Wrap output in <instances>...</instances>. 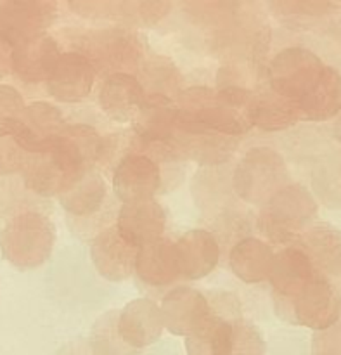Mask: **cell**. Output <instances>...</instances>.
<instances>
[{
  "mask_svg": "<svg viewBox=\"0 0 341 355\" xmlns=\"http://www.w3.org/2000/svg\"><path fill=\"white\" fill-rule=\"evenodd\" d=\"M159 309L165 329L186 338L210 314V300L196 288L175 286L166 291Z\"/></svg>",
  "mask_w": 341,
  "mask_h": 355,
  "instance_id": "obj_17",
  "label": "cell"
},
{
  "mask_svg": "<svg viewBox=\"0 0 341 355\" xmlns=\"http://www.w3.org/2000/svg\"><path fill=\"white\" fill-rule=\"evenodd\" d=\"M76 52L85 55L96 71L132 73L144 58L141 37L128 28L111 26L90 30L76 38ZM106 75V76H107Z\"/></svg>",
  "mask_w": 341,
  "mask_h": 355,
  "instance_id": "obj_4",
  "label": "cell"
},
{
  "mask_svg": "<svg viewBox=\"0 0 341 355\" xmlns=\"http://www.w3.org/2000/svg\"><path fill=\"white\" fill-rule=\"evenodd\" d=\"M55 225L38 210H23L7 220L0 234V250L3 259L17 269H37L52 255Z\"/></svg>",
  "mask_w": 341,
  "mask_h": 355,
  "instance_id": "obj_2",
  "label": "cell"
},
{
  "mask_svg": "<svg viewBox=\"0 0 341 355\" xmlns=\"http://www.w3.org/2000/svg\"><path fill=\"white\" fill-rule=\"evenodd\" d=\"M333 135H335L336 141L341 144V111L338 116L335 118V123H333Z\"/></svg>",
  "mask_w": 341,
  "mask_h": 355,
  "instance_id": "obj_38",
  "label": "cell"
},
{
  "mask_svg": "<svg viewBox=\"0 0 341 355\" xmlns=\"http://www.w3.org/2000/svg\"><path fill=\"white\" fill-rule=\"evenodd\" d=\"M137 250L121 238L113 224L94 236L90 243V260L104 279L121 283L135 274Z\"/></svg>",
  "mask_w": 341,
  "mask_h": 355,
  "instance_id": "obj_14",
  "label": "cell"
},
{
  "mask_svg": "<svg viewBox=\"0 0 341 355\" xmlns=\"http://www.w3.org/2000/svg\"><path fill=\"white\" fill-rule=\"evenodd\" d=\"M341 318V295L336 284L317 274L291 305L293 324L305 326L312 331H322Z\"/></svg>",
  "mask_w": 341,
  "mask_h": 355,
  "instance_id": "obj_10",
  "label": "cell"
},
{
  "mask_svg": "<svg viewBox=\"0 0 341 355\" xmlns=\"http://www.w3.org/2000/svg\"><path fill=\"white\" fill-rule=\"evenodd\" d=\"M135 276L151 288H165L182 279L173 241L161 238L141 246L135 259Z\"/></svg>",
  "mask_w": 341,
  "mask_h": 355,
  "instance_id": "obj_23",
  "label": "cell"
},
{
  "mask_svg": "<svg viewBox=\"0 0 341 355\" xmlns=\"http://www.w3.org/2000/svg\"><path fill=\"white\" fill-rule=\"evenodd\" d=\"M274 16L290 30H314L328 23L340 9L336 2H314V0H279L267 3Z\"/></svg>",
  "mask_w": 341,
  "mask_h": 355,
  "instance_id": "obj_26",
  "label": "cell"
},
{
  "mask_svg": "<svg viewBox=\"0 0 341 355\" xmlns=\"http://www.w3.org/2000/svg\"><path fill=\"white\" fill-rule=\"evenodd\" d=\"M272 245L255 236H245L232 245L229 252V267L239 281L259 284L269 279L274 262Z\"/></svg>",
  "mask_w": 341,
  "mask_h": 355,
  "instance_id": "obj_24",
  "label": "cell"
},
{
  "mask_svg": "<svg viewBox=\"0 0 341 355\" xmlns=\"http://www.w3.org/2000/svg\"><path fill=\"white\" fill-rule=\"evenodd\" d=\"M246 116L252 127H259L265 132L288 130L300 121L295 104L288 103L272 90L255 94Z\"/></svg>",
  "mask_w": 341,
  "mask_h": 355,
  "instance_id": "obj_27",
  "label": "cell"
},
{
  "mask_svg": "<svg viewBox=\"0 0 341 355\" xmlns=\"http://www.w3.org/2000/svg\"><path fill=\"white\" fill-rule=\"evenodd\" d=\"M58 16V2L3 0L0 2V42L12 51L47 33Z\"/></svg>",
  "mask_w": 341,
  "mask_h": 355,
  "instance_id": "obj_6",
  "label": "cell"
},
{
  "mask_svg": "<svg viewBox=\"0 0 341 355\" xmlns=\"http://www.w3.org/2000/svg\"><path fill=\"white\" fill-rule=\"evenodd\" d=\"M210 314L203 322L186 336L187 355H227L232 340V326L243 318L234 297L225 293L208 297Z\"/></svg>",
  "mask_w": 341,
  "mask_h": 355,
  "instance_id": "obj_8",
  "label": "cell"
},
{
  "mask_svg": "<svg viewBox=\"0 0 341 355\" xmlns=\"http://www.w3.org/2000/svg\"><path fill=\"white\" fill-rule=\"evenodd\" d=\"M227 355H267V343L262 331L246 319H236Z\"/></svg>",
  "mask_w": 341,
  "mask_h": 355,
  "instance_id": "obj_33",
  "label": "cell"
},
{
  "mask_svg": "<svg viewBox=\"0 0 341 355\" xmlns=\"http://www.w3.org/2000/svg\"><path fill=\"white\" fill-rule=\"evenodd\" d=\"M107 186L103 173L97 168H89L76 177L59 194L62 210L69 220L87 224L90 218H99L107 203Z\"/></svg>",
  "mask_w": 341,
  "mask_h": 355,
  "instance_id": "obj_16",
  "label": "cell"
},
{
  "mask_svg": "<svg viewBox=\"0 0 341 355\" xmlns=\"http://www.w3.org/2000/svg\"><path fill=\"white\" fill-rule=\"evenodd\" d=\"M61 55L59 42L45 33L10 51V69L24 83H47Z\"/></svg>",
  "mask_w": 341,
  "mask_h": 355,
  "instance_id": "obj_18",
  "label": "cell"
},
{
  "mask_svg": "<svg viewBox=\"0 0 341 355\" xmlns=\"http://www.w3.org/2000/svg\"><path fill=\"white\" fill-rule=\"evenodd\" d=\"M170 10H172V3L163 2V0L161 2H137V0L121 2L118 21L128 28H151L165 19Z\"/></svg>",
  "mask_w": 341,
  "mask_h": 355,
  "instance_id": "obj_32",
  "label": "cell"
},
{
  "mask_svg": "<svg viewBox=\"0 0 341 355\" xmlns=\"http://www.w3.org/2000/svg\"><path fill=\"white\" fill-rule=\"evenodd\" d=\"M312 355H341V318L312 336Z\"/></svg>",
  "mask_w": 341,
  "mask_h": 355,
  "instance_id": "obj_35",
  "label": "cell"
},
{
  "mask_svg": "<svg viewBox=\"0 0 341 355\" xmlns=\"http://www.w3.org/2000/svg\"><path fill=\"white\" fill-rule=\"evenodd\" d=\"M113 193L121 203L152 200L163 193V173L158 163L146 153L130 149L114 165Z\"/></svg>",
  "mask_w": 341,
  "mask_h": 355,
  "instance_id": "obj_9",
  "label": "cell"
},
{
  "mask_svg": "<svg viewBox=\"0 0 341 355\" xmlns=\"http://www.w3.org/2000/svg\"><path fill=\"white\" fill-rule=\"evenodd\" d=\"M184 159H193L200 166H220L232 158L239 141L236 137L213 134L201 128L175 130L170 139Z\"/></svg>",
  "mask_w": 341,
  "mask_h": 355,
  "instance_id": "obj_20",
  "label": "cell"
},
{
  "mask_svg": "<svg viewBox=\"0 0 341 355\" xmlns=\"http://www.w3.org/2000/svg\"><path fill=\"white\" fill-rule=\"evenodd\" d=\"M317 274L321 272L312 266L308 257L298 246H286L274 255L272 269L267 281L272 288L276 312L283 321L293 322L291 305Z\"/></svg>",
  "mask_w": 341,
  "mask_h": 355,
  "instance_id": "obj_7",
  "label": "cell"
},
{
  "mask_svg": "<svg viewBox=\"0 0 341 355\" xmlns=\"http://www.w3.org/2000/svg\"><path fill=\"white\" fill-rule=\"evenodd\" d=\"M175 101L163 94H146L134 118V135L142 144L170 141L175 134Z\"/></svg>",
  "mask_w": 341,
  "mask_h": 355,
  "instance_id": "obj_22",
  "label": "cell"
},
{
  "mask_svg": "<svg viewBox=\"0 0 341 355\" xmlns=\"http://www.w3.org/2000/svg\"><path fill=\"white\" fill-rule=\"evenodd\" d=\"M116 331L130 349L141 352L158 342L165 331L161 309L151 298L128 302L116 315Z\"/></svg>",
  "mask_w": 341,
  "mask_h": 355,
  "instance_id": "obj_13",
  "label": "cell"
},
{
  "mask_svg": "<svg viewBox=\"0 0 341 355\" xmlns=\"http://www.w3.org/2000/svg\"><path fill=\"white\" fill-rule=\"evenodd\" d=\"M6 45L2 44V42H0V69H3L6 68L7 64L10 66V55H7L6 54ZM7 51H9V49H7Z\"/></svg>",
  "mask_w": 341,
  "mask_h": 355,
  "instance_id": "obj_37",
  "label": "cell"
},
{
  "mask_svg": "<svg viewBox=\"0 0 341 355\" xmlns=\"http://www.w3.org/2000/svg\"><path fill=\"white\" fill-rule=\"evenodd\" d=\"M23 96L10 85H0V120L9 116H19L24 111Z\"/></svg>",
  "mask_w": 341,
  "mask_h": 355,
  "instance_id": "obj_36",
  "label": "cell"
},
{
  "mask_svg": "<svg viewBox=\"0 0 341 355\" xmlns=\"http://www.w3.org/2000/svg\"><path fill=\"white\" fill-rule=\"evenodd\" d=\"M142 75H144V82H141L142 87H144V89L146 85L152 87L151 92L146 94H163V96L170 97V99L179 96L180 73L170 59H151V61L146 62L144 68H142Z\"/></svg>",
  "mask_w": 341,
  "mask_h": 355,
  "instance_id": "obj_30",
  "label": "cell"
},
{
  "mask_svg": "<svg viewBox=\"0 0 341 355\" xmlns=\"http://www.w3.org/2000/svg\"><path fill=\"white\" fill-rule=\"evenodd\" d=\"M146 90L134 73H113L100 83L97 103L114 121H134L144 103Z\"/></svg>",
  "mask_w": 341,
  "mask_h": 355,
  "instance_id": "obj_19",
  "label": "cell"
},
{
  "mask_svg": "<svg viewBox=\"0 0 341 355\" xmlns=\"http://www.w3.org/2000/svg\"><path fill=\"white\" fill-rule=\"evenodd\" d=\"M166 222L168 215L165 207L152 198L121 203L114 227L118 229L121 238L127 239L135 248H141L148 243L165 238Z\"/></svg>",
  "mask_w": 341,
  "mask_h": 355,
  "instance_id": "obj_11",
  "label": "cell"
},
{
  "mask_svg": "<svg viewBox=\"0 0 341 355\" xmlns=\"http://www.w3.org/2000/svg\"><path fill=\"white\" fill-rule=\"evenodd\" d=\"M300 121H328L341 111V73L326 66L315 85L295 104Z\"/></svg>",
  "mask_w": 341,
  "mask_h": 355,
  "instance_id": "obj_25",
  "label": "cell"
},
{
  "mask_svg": "<svg viewBox=\"0 0 341 355\" xmlns=\"http://www.w3.org/2000/svg\"><path fill=\"white\" fill-rule=\"evenodd\" d=\"M23 121L42 139H51L61 134L68 123L64 121V116L61 114L59 107L54 104L44 103H31L30 106L24 107Z\"/></svg>",
  "mask_w": 341,
  "mask_h": 355,
  "instance_id": "obj_31",
  "label": "cell"
},
{
  "mask_svg": "<svg viewBox=\"0 0 341 355\" xmlns=\"http://www.w3.org/2000/svg\"><path fill=\"white\" fill-rule=\"evenodd\" d=\"M30 156L9 135H0V175L21 172Z\"/></svg>",
  "mask_w": 341,
  "mask_h": 355,
  "instance_id": "obj_34",
  "label": "cell"
},
{
  "mask_svg": "<svg viewBox=\"0 0 341 355\" xmlns=\"http://www.w3.org/2000/svg\"><path fill=\"white\" fill-rule=\"evenodd\" d=\"M116 315L118 312H107L96 322L90 335L92 355H141V352L130 349L118 335Z\"/></svg>",
  "mask_w": 341,
  "mask_h": 355,
  "instance_id": "obj_29",
  "label": "cell"
},
{
  "mask_svg": "<svg viewBox=\"0 0 341 355\" xmlns=\"http://www.w3.org/2000/svg\"><path fill=\"white\" fill-rule=\"evenodd\" d=\"M295 246L328 279L341 276V231L328 224H314L301 232Z\"/></svg>",
  "mask_w": 341,
  "mask_h": 355,
  "instance_id": "obj_21",
  "label": "cell"
},
{
  "mask_svg": "<svg viewBox=\"0 0 341 355\" xmlns=\"http://www.w3.org/2000/svg\"><path fill=\"white\" fill-rule=\"evenodd\" d=\"M326 64L305 47H288L274 55L269 66L270 90L288 103L297 104L319 80Z\"/></svg>",
  "mask_w": 341,
  "mask_h": 355,
  "instance_id": "obj_5",
  "label": "cell"
},
{
  "mask_svg": "<svg viewBox=\"0 0 341 355\" xmlns=\"http://www.w3.org/2000/svg\"><path fill=\"white\" fill-rule=\"evenodd\" d=\"M232 193L241 201L262 207L281 187L290 184V172L283 156L272 148L259 146L246 151L231 177Z\"/></svg>",
  "mask_w": 341,
  "mask_h": 355,
  "instance_id": "obj_3",
  "label": "cell"
},
{
  "mask_svg": "<svg viewBox=\"0 0 341 355\" xmlns=\"http://www.w3.org/2000/svg\"><path fill=\"white\" fill-rule=\"evenodd\" d=\"M173 248L182 279H203L210 276L220 262V243L217 234L207 229H191L184 232L173 243Z\"/></svg>",
  "mask_w": 341,
  "mask_h": 355,
  "instance_id": "obj_15",
  "label": "cell"
},
{
  "mask_svg": "<svg viewBox=\"0 0 341 355\" xmlns=\"http://www.w3.org/2000/svg\"><path fill=\"white\" fill-rule=\"evenodd\" d=\"M97 71L92 62L76 51L62 52L58 66L47 80V92L52 99L64 104L82 103L92 92Z\"/></svg>",
  "mask_w": 341,
  "mask_h": 355,
  "instance_id": "obj_12",
  "label": "cell"
},
{
  "mask_svg": "<svg viewBox=\"0 0 341 355\" xmlns=\"http://www.w3.org/2000/svg\"><path fill=\"white\" fill-rule=\"evenodd\" d=\"M21 173H23V182L26 189L40 198L59 196L64 191V187L68 186L66 175L52 162L47 153L30 156Z\"/></svg>",
  "mask_w": 341,
  "mask_h": 355,
  "instance_id": "obj_28",
  "label": "cell"
},
{
  "mask_svg": "<svg viewBox=\"0 0 341 355\" xmlns=\"http://www.w3.org/2000/svg\"><path fill=\"white\" fill-rule=\"evenodd\" d=\"M317 214L314 194L301 184L290 182L260 207L256 227L267 243L291 246L301 232L314 225Z\"/></svg>",
  "mask_w": 341,
  "mask_h": 355,
  "instance_id": "obj_1",
  "label": "cell"
}]
</instances>
